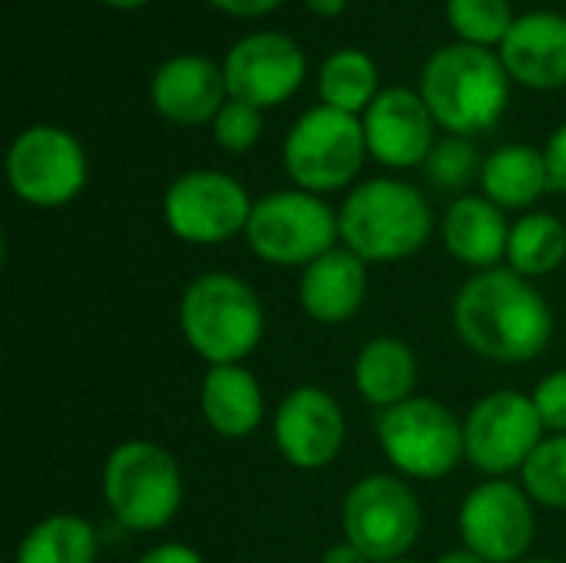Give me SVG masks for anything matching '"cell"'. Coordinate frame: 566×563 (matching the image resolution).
Here are the masks:
<instances>
[{"mask_svg": "<svg viewBox=\"0 0 566 563\" xmlns=\"http://www.w3.org/2000/svg\"><path fill=\"white\" fill-rule=\"evenodd\" d=\"M454 329L471 352L514 365L531 362L547 348L554 315L524 275L514 269H488L458 292Z\"/></svg>", "mask_w": 566, "mask_h": 563, "instance_id": "cell-1", "label": "cell"}, {"mask_svg": "<svg viewBox=\"0 0 566 563\" xmlns=\"http://www.w3.org/2000/svg\"><path fill=\"white\" fill-rule=\"evenodd\" d=\"M507 66L497 53L474 43H451L431 53L421 73V96L444 129L471 136L491 129L511 96Z\"/></svg>", "mask_w": 566, "mask_h": 563, "instance_id": "cell-2", "label": "cell"}, {"mask_svg": "<svg viewBox=\"0 0 566 563\" xmlns=\"http://www.w3.org/2000/svg\"><path fill=\"white\" fill-rule=\"evenodd\" d=\"M179 325L189 348L212 365H239L265 335V309L249 282L209 272L199 275L179 302Z\"/></svg>", "mask_w": 566, "mask_h": 563, "instance_id": "cell-3", "label": "cell"}, {"mask_svg": "<svg viewBox=\"0 0 566 563\" xmlns=\"http://www.w3.org/2000/svg\"><path fill=\"white\" fill-rule=\"evenodd\" d=\"M345 249L365 262H395L415 256L431 236V209L424 196L398 179H368L345 199L338 212Z\"/></svg>", "mask_w": 566, "mask_h": 563, "instance_id": "cell-4", "label": "cell"}, {"mask_svg": "<svg viewBox=\"0 0 566 563\" xmlns=\"http://www.w3.org/2000/svg\"><path fill=\"white\" fill-rule=\"evenodd\" d=\"M103 498L123 528L159 531L176 518L182 504L179 465L163 445L123 441L106 458Z\"/></svg>", "mask_w": 566, "mask_h": 563, "instance_id": "cell-5", "label": "cell"}, {"mask_svg": "<svg viewBox=\"0 0 566 563\" xmlns=\"http://www.w3.org/2000/svg\"><path fill=\"white\" fill-rule=\"evenodd\" d=\"M368 156L365 123L335 106H312L285 136V173L305 192H332L348 186Z\"/></svg>", "mask_w": 566, "mask_h": 563, "instance_id": "cell-6", "label": "cell"}, {"mask_svg": "<svg viewBox=\"0 0 566 563\" xmlns=\"http://www.w3.org/2000/svg\"><path fill=\"white\" fill-rule=\"evenodd\" d=\"M338 216L305 189L272 192L252 206L245 239L272 265H312L335 249Z\"/></svg>", "mask_w": 566, "mask_h": 563, "instance_id": "cell-7", "label": "cell"}, {"mask_svg": "<svg viewBox=\"0 0 566 563\" xmlns=\"http://www.w3.org/2000/svg\"><path fill=\"white\" fill-rule=\"evenodd\" d=\"M378 441L401 475L421 481L451 475L464 458V425L431 398H408L381 411Z\"/></svg>", "mask_w": 566, "mask_h": 563, "instance_id": "cell-8", "label": "cell"}, {"mask_svg": "<svg viewBox=\"0 0 566 563\" xmlns=\"http://www.w3.org/2000/svg\"><path fill=\"white\" fill-rule=\"evenodd\" d=\"M345 541L375 563L401 561L421 531V508L411 488L388 475L361 478L342 504Z\"/></svg>", "mask_w": 566, "mask_h": 563, "instance_id": "cell-9", "label": "cell"}, {"mask_svg": "<svg viewBox=\"0 0 566 563\" xmlns=\"http://www.w3.org/2000/svg\"><path fill=\"white\" fill-rule=\"evenodd\" d=\"M7 179L30 206H66L86 186V153L60 126H30L7 149Z\"/></svg>", "mask_w": 566, "mask_h": 563, "instance_id": "cell-10", "label": "cell"}, {"mask_svg": "<svg viewBox=\"0 0 566 563\" xmlns=\"http://www.w3.org/2000/svg\"><path fill=\"white\" fill-rule=\"evenodd\" d=\"M252 206L239 179L216 169H192L166 189L163 216L182 242L216 246L249 226Z\"/></svg>", "mask_w": 566, "mask_h": 563, "instance_id": "cell-11", "label": "cell"}, {"mask_svg": "<svg viewBox=\"0 0 566 563\" xmlns=\"http://www.w3.org/2000/svg\"><path fill=\"white\" fill-rule=\"evenodd\" d=\"M544 421L534 398L521 392H494L481 398L464 421V458L484 475L524 468L541 448Z\"/></svg>", "mask_w": 566, "mask_h": 563, "instance_id": "cell-12", "label": "cell"}, {"mask_svg": "<svg viewBox=\"0 0 566 563\" xmlns=\"http://www.w3.org/2000/svg\"><path fill=\"white\" fill-rule=\"evenodd\" d=\"M464 548L488 563H517L534 541V508L527 491L511 481L478 484L458 518Z\"/></svg>", "mask_w": 566, "mask_h": 563, "instance_id": "cell-13", "label": "cell"}, {"mask_svg": "<svg viewBox=\"0 0 566 563\" xmlns=\"http://www.w3.org/2000/svg\"><path fill=\"white\" fill-rule=\"evenodd\" d=\"M229 100L252 103L259 110L285 103L305 80V53L285 33L262 30L242 37L222 63Z\"/></svg>", "mask_w": 566, "mask_h": 563, "instance_id": "cell-14", "label": "cell"}, {"mask_svg": "<svg viewBox=\"0 0 566 563\" xmlns=\"http://www.w3.org/2000/svg\"><path fill=\"white\" fill-rule=\"evenodd\" d=\"M275 445L282 458L302 471L325 468L345 445V415L322 388H295L275 411Z\"/></svg>", "mask_w": 566, "mask_h": 563, "instance_id": "cell-15", "label": "cell"}, {"mask_svg": "<svg viewBox=\"0 0 566 563\" xmlns=\"http://www.w3.org/2000/svg\"><path fill=\"white\" fill-rule=\"evenodd\" d=\"M361 123L368 153L385 166L408 169L424 163L434 149V116L424 96L405 86L378 93Z\"/></svg>", "mask_w": 566, "mask_h": 563, "instance_id": "cell-16", "label": "cell"}, {"mask_svg": "<svg viewBox=\"0 0 566 563\" xmlns=\"http://www.w3.org/2000/svg\"><path fill=\"white\" fill-rule=\"evenodd\" d=\"M153 106L159 110V116H166L169 123L179 126H199L219 116V110L226 106V73L222 66H216L206 56L186 53V56H172L166 60L149 86Z\"/></svg>", "mask_w": 566, "mask_h": 563, "instance_id": "cell-17", "label": "cell"}, {"mask_svg": "<svg viewBox=\"0 0 566 563\" xmlns=\"http://www.w3.org/2000/svg\"><path fill=\"white\" fill-rule=\"evenodd\" d=\"M501 60L507 73L524 86H566V17L551 10L517 17L501 43Z\"/></svg>", "mask_w": 566, "mask_h": 563, "instance_id": "cell-18", "label": "cell"}, {"mask_svg": "<svg viewBox=\"0 0 566 563\" xmlns=\"http://www.w3.org/2000/svg\"><path fill=\"white\" fill-rule=\"evenodd\" d=\"M368 295V262L352 249H332L305 265L298 299L308 319L322 325L348 322Z\"/></svg>", "mask_w": 566, "mask_h": 563, "instance_id": "cell-19", "label": "cell"}, {"mask_svg": "<svg viewBox=\"0 0 566 563\" xmlns=\"http://www.w3.org/2000/svg\"><path fill=\"white\" fill-rule=\"evenodd\" d=\"M511 226L504 209L488 196H461L444 212V246L448 252L471 269H494L507 256Z\"/></svg>", "mask_w": 566, "mask_h": 563, "instance_id": "cell-20", "label": "cell"}, {"mask_svg": "<svg viewBox=\"0 0 566 563\" xmlns=\"http://www.w3.org/2000/svg\"><path fill=\"white\" fill-rule=\"evenodd\" d=\"M199 408L222 438H249L265 415L262 388L242 365H212L199 388Z\"/></svg>", "mask_w": 566, "mask_h": 563, "instance_id": "cell-21", "label": "cell"}, {"mask_svg": "<svg viewBox=\"0 0 566 563\" xmlns=\"http://www.w3.org/2000/svg\"><path fill=\"white\" fill-rule=\"evenodd\" d=\"M484 196L501 209H524L551 189L547 156L534 146L511 143L494 149L481 166Z\"/></svg>", "mask_w": 566, "mask_h": 563, "instance_id": "cell-22", "label": "cell"}, {"mask_svg": "<svg viewBox=\"0 0 566 563\" xmlns=\"http://www.w3.org/2000/svg\"><path fill=\"white\" fill-rule=\"evenodd\" d=\"M415 382H418L415 352L398 338H371L355 362L358 395L381 411L408 402L415 392Z\"/></svg>", "mask_w": 566, "mask_h": 563, "instance_id": "cell-23", "label": "cell"}, {"mask_svg": "<svg viewBox=\"0 0 566 563\" xmlns=\"http://www.w3.org/2000/svg\"><path fill=\"white\" fill-rule=\"evenodd\" d=\"M96 561V531L76 514L43 518L17 548L13 563H93Z\"/></svg>", "mask_w": 566, "mask_h": 563, "instance_id": "cell-24", "label": "cell"}, {"mask_svg": "<svg viewBox=\"0 0 566 563\" xmlns=\"http://www.w3.org/2000/svg\"><path fill=\"white\" fill-rule=\"evenodd\" d=\"M318 93L325 106L361 113L378 96V66L365 50H338L322 63Z\"/></svg>", "mask_w": 566, "mask_h": 563, "instance_id": "cell-25", "label": "cell"}, {"mask_svg": "<svg viewBox=\"0 0 566 563\" xmlns=\"http://www.w3.org/2000/svg\"><path fill=\"white\" fill-rule=\"evenodd\" d=\"M566 259V226L547 212H531L511 226L507 262L517 275L537 279L560 269Z\"/></svg>", "mask_w": 566, "mask_h": 563, "instance_id": "cell-26", "label": "cell"}, {"mask_svg": "<svg viewBox=\"0 0 566 563\" xmlns=\"http://www.w3.org/2000/svg\"><path fill=\"white\" fill-rule=\"evenodd\" d=\"M514 13L507 0H448V23L464 43L488 46L504 43L514 27Z\"/></svg>", "mask_w": 566, "mask_h": 563, "instance_id": "cell-27", "label": "cell"}, {"mask_svg": "<svg viewBox=\"0 0 566 563\" xmlns=\"http://www.w3.org/2000/svg\"><path fill=\"white\" fill-rule=\"evenodd\" d=\"M521 475H524V491L531 494V501L566 511V435L541 441V448L531 455Z\"/></svg>", "mask_w": 566, "mask_h": 563, "instance_id": "cell-28", "label": "cell"}, {"mask_svg": "<svg viewBox=\"0 0 566 563\" xmlns=\"http://www.w3.org/2000/svg\"><path fill=\"white\" fill-rule=\"evenodd\" d=\"M428 166V176L438 189H464L471 186L478 176H481V159H478V149L464 139V136H448L441 139L431 156L424 159Z\"/></svg>", "mask_w": 566, "mask_h": 563, "instance_id": "cell-29", "label": "cell"}, {"mask_svg": "<svg viewBox=\"0 0 566 563\" xmlns=\"http://www.w3.org/2000/svg\"><path fill=\"white\" fill-rule=\"evenodd\" d=\"M212 133L222 149L249 153L262 136V110L242 100H226V106L212 119Z\"/></svg>", "mask_w": 566, "mask_h": 563, "instance_id": "cell-30", "label": "cell"}, {"mask_svg": "<svg viewBox=\"0 0 566 563\" xmlns=\"http://www.w3.org/2000/svg\"><path fill=\"white\" fill-rule=\"evenodd\" d=\"M534 408L544 421V428H554L557 435H566V368L547 375L534 388Z\"/></svg>", "mask_w": 566, "mask_h": 563, "instance_id": "cell-31", "label": "cell"}, {"mask_svg": "<svg viewBox=\"0 0 566 563\" xmlns=\"http://www.w3.org/2000/svg\"><path fill=\"white\" fill-rule=\"evenodd\" d=\"M544 156H547V169H551V186L566 196V123L551 136Z\"/></svg>", "mask_w": 566, "mask_h": 563, "instance_id": "cell-32", "label": "cell"}, {"mask_svg": "<svg viewBox=\"0 0 566 563\" xmlns=\"http://www.w3.org/2000/svg\"><path fill=\"white\" fill-rule=\"evenodd\" d=\"M139 563H202V557L186 544H159V548L146 551Z\"/></svg>", "mask_w": 566, "mask_h": 563, "instance_id": "cell-33", "label": "cell"}, {"mask_svg": "<svg viewBox=\"0 0 566 563\" xmlns=\"http://www.w3.org/2000/svg\"><path fill=\"white\" fill-rule=\"evenodd\" d=\"M222 13H232V17H262L269 10H275L282 0H212Z\"/></svg>", "mask_w": 566, "mask_h": 563, "instance_id": "cell-34", "label": "cell"}, {"mask_svg": "<svg viewBox=\"0 0 566 563\" xmlns=\"http://www.w3.org/2000/svg\"><path fill=\"white\" fill-rule=\"evenodd\" d=\"M322 563H375V561H371L365 551H358L355 544L342 541V544H335V548H328V551H325Z\"/></svg>", "mask_w": 566, "mask_h": 563, "instance_id": "cell-35", "label": "cell"}, {"mask_svg": "<svg viewBox=\"0 0 566 563\" xmlns=\"http://www.w3.org/2000/svg\"><path fill=\"white\" fill-rule=\"evenodd\" d=\"M308 3V10H315L318 17H338L345 7H348V0H305Z\"/></svg>", "mask_w": 566, "mask_h": 563, "instance_id": "cell-36", "label": "cell"}, {"mask_svg": "<svg viewBox=\"0 0 566 563\" xmlns=\"http://www.w3.org/2000/svg\"><path fill=\"white\" fill-rule=\"evenodd\" d=\"M438 563H488V561H484V557H478L474 551H468V548H464V551H451V554H444V557H441Z\"/></svg>", "mask_w": 566, "mask_h": 563, "instance_id": "cell-37", "label": "cell"}, {"mask_svg": "<svg viewBox=\"0 0 566 563\" xmlns=\"http://www.w3.org/2000/svg\"><path fill=\"white\" fill-rule=\"evenodd\" d=\"M103 3H109V7H119V10H133V7H143L146 0H103Z\"/></svg>", "mask_w": 566, "mask_h": 563, "instance_id": "cell-38", "label": "cell"}, {"mask_svg": "<svg viewBox=\"0 0 566 563\" xmlns=\"http://www.w3.org/2000/svg\"><path fill=\"white\" fill-rule=\"evenodd\" d=\"M517 563H557V561H517Z\"/></svg>", "mask_w": 566, "mask_h": 563, "instance_id": "cell-39", "label": "cell"}, {"mask_svg": "<svg viewBox=\"0 0 566 563\" xmlns=\"http://www.w3.org/2000/svg\"><path fill=\"white\" fill-rule=\"evenodd\" d=\"M388 563H411V561H388Z\"/></svg>", "mask_w": 566, "mask_h": 563, "instance_id": "cell-40", "label": "cell"}]
</instances>
